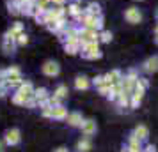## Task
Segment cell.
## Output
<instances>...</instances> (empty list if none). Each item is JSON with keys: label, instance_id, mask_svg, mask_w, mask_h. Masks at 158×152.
I'll return each instance as SVG.
<instances>
[{"label": "cell", "instance_id": "1", "mask_svg": "<svg viewBox=\"0 0 158 152\" xmlns=\"http://www.w3.org/2000/svg\"><path fill=\"white\" fill-rule=\"evenodd\" d=\"M82 55H84L85 58H98L101 53L98 51V44L96 43H87V44H84V51H82Z\"/></svg>", "mask_w": 158, "mask_h": 152}, {"label": "cell", "instance_id": "2", "mask_svg": "<svg viewBox=\"0 0 158 152\" xmlns=\"http://www.w3.org/2000/svg\"><path fill=\"white\" fill-rule=\"evenodd\" d=\"M124 18L128 20L130 23H139L140 20H142V14H140V11L137 7H130L126 13H124Z\"/></svg>", "mask_w": 158, "mask_h": 152}, {"label": "cell", "instance_id": "3", "mask_svg": "<svg viewBox=\"0 0 158 152\" xmlns=\"http://www.w3.org/2000/svg\"><path fill=\"white\" fill-rule=\"evenodd\" d=\"M43 72L46 74V76H57V74H59L57 62H52V60H48V62L43 65Z\"/></svg>", "mask_w": 158, "mask_h": 152}, {"label": "cell", "instance_id": "4", "mask_svg": "<svg viewBox=\"0 0 158 152\" xmlns=\"http://www.w3.org/2000/svg\"><path fill=\"white\" fill-rule=\"evenodd\" d=\"M20 142V131L18 129H9L6 133V143L7 145H16Z\"/></svg>", "mask_w": 158, "mask_h": 152}, {"label": "cell", "instance_id": "5", "mask_svg": "<svg viewBox=\"0 0 158 152\" xmlns=\"http://www.w3.org/2000/svg\"><path fill=\"white\" fill-rule=\"evenodd\" d=\"M82 131H84L85 136L94 134V133H96V122H93V120H85V122H82Z\"/></svg>", "mask_w": 158, "mask_h": 152}, {"label": "cell", "instance_id": "6", "mask_svg": "<svg viewBox=\"0 0 158 152\" xmlns=\"http://www.w3.org/2000/svg\"><path fill=\"white\" fill-rule=\"evenodd\" d=\"M144 69L148 72H156L158 71V57H151L146 60V64H144Z\"/></svg>", "mask_w": 158, "mask_h": 152}, {"label": "cell", "instance_id": "7", "mask_svg": "<svg viewBox=\"0 0 158 152\" xmlns=\"http://www.w3.org/2000/svg\"><path fill=\"white\" fill-rule=\"evenodd\" d=\"M52 117H53V119H64V117H66V108H64V106L52 108Z\"/></svg>", "mask_w": 158, "mask_h": 152}, {"label": "cell", "instance_id": "8", "mask_svg": "<svg viewBox=\"0 0 158 152\" xmlns=\"http://www.w3.org/2000/svg\"><path fill=\"white\" fill-rule=\"evenodd\" d=\"M68 122L71 126H82V115L80 113H71L69 119H68Z\"/></svg>", "mask_w": 158, "mask_h": 152}, {"label": "cell", "instance_id": "9", "mask_svg": "<svg viewBox=\"0 0 158 152\" xmlns=\"http://www.w3.org/2000/svg\"><path fill=\"white\" fill-rule=\"evenodd\" d=\"M75 87L78 88V90H85L87 87H89V81H87V78H77V81H75Z\"/></svg>", "mask_w": 158, "mask_h": 152}, {"label": "cell", "instance_id": "10", "mask_svg": "<svg viewBox=\"0 0 158 152\" xmlns=\"http://www.w3.org/2000/svg\"><path fill=\"white\" fill-rule=\"evenodd\" d=\"M15 39H6L4 41V51L6 53H13V50H15V43H13Z\"/></svg>", "mask_w": 158, "mask_h": 152}, {"label": "cell", "instance_id": "11", "mask_svg": "<svg viewBox=\"0 0 158 152\" xmlns=\"http://www.w3.org/2000/svg\"><path fill=\"white\" fill-rule=\"evenodd\" d=\"M89 149H91V142H89V140H80L78 142V150L87 152Z\"/></svg>", "mask_w": 158, "mask_h": 152}, {"label": "cell", "instance_id": "12", "mask_svg": "<svg viewBox=\"0 0 158 152\" xmlns=\"http://www.w3.org/2000/svg\"><path fill=\"white\" fill-rule=\"evenodd\" d=\"M87 14H89V16L100 14V6H96V4H91V6H89V11H87Z\"/></svg>", "mask_w": 158, "mask_h": 152}, {"label": "cell", "instance_id": "13", "mask_svg": "<svg viewBox=\"0 0 158 152\" xmlns=\"http://www.w3.org/2000/svg\"><path fill=\"white\" fill-rule=\"evenodd\" d=\"M135 134L139 138H146V136H148V129H146L144 126H139V127L135 129Z\"/></svg>", "mask_w": 158, "mask_h": 152}, {"label": "cell", "instance_id": "14", "mask_svg": "<svg viewBox=\"0 0 158 152\" xmlns=\"http://www.w3.org/2000/svg\"><path fill=\"white\" fill-rule=\"evenodd\" d=\"M66 92H68V88H66L64 85H60V87L57 88V92H55V94H57L59 99H62V97H66Z\"/></svg>", "mask_w": 158, "mask_h": 152}, {"label": "cell", "instance_id": "15", "mask_svg": "<svg viewBox=\"0 0 158 152\" xmlns=\"http://www.w3.org/2000/svg\"><path fill=\"white\" fill-rule=\"evenodd\" d=\"M69 13H71L73 16H80V9H78V6H77V4H73L71 7H69ZM80 18H82V16H80Z\"/></svg>", "mask_w": 158, "mask_h": 152}, {"label": "cell", "instance_id": "16", "mask_svg": "<svg viewBox=\"0 0 158 152\" xmlns=\"http://www.w3.org/2000/svg\"><path fill=\"white\" fill-rule=\"evenodd\" d=\"M36 97L39 99V101H43V99H46V90H44V88H41V90H37V92H36Z\"/></svg>", "mask_w": 158, "mask_h": 152}, {"label": "cell", "instance_id": "17", "mask_svg": "<svg viewBox=\"0 0 158 152\" xmlns=\"http://www.w3.org/2000/svg\"><path fill=\"white\" fill-rule=\"evenodd\" d=\"M9 32H11V34L16 37V34H18V32H22V25H20V23H16V25H15L11 30H9Z\"/></svg>", "mask_w": 158, "mask_h": 152}, {"label": "cell", "instance_id": "18", "mask_svg": "<svg viewBox=\"0 0 158 152\" xmlns=\"http://www.w3.org/2000/svg\"><path fill=\"white\" fill-rule=\"evenodd\" d=\"M27 41H29V39H27V36H25V34H20V36H18V39H16V43H18V44H27Z\"/></svg>", "mask_w": 158, "mask_h": 152}, {"label": "cell", "instance_id": "19", "mask_svg": "<svg viewBox=\"0 0 158 152\" xmlns=\"http://www.w3.org/2000/svg\"><path fill=\"white\" fill-rule=\"evenodd\" d=\"M110 39H112V34H110V32H103V34H101V41H103V43H108Z\"/></svg>", "mask_w": 158, "mask_h": 152}, {"label": "cell", "instance_id": "20", "mask_svg": "<svg viewBox=\"0 0 158 152\" xmlns=\"http://www.w3.org/2000/svg\"><path fill=\"white\" fill-rule=\"evenodd\" d=\"M57 152H68V150H66L64 147H62V149H59V150H57Z\"/></svg>", "mask_w": 158, "mask_h": 152}, {"label": "cell", "instance_id": "21", "mask_svg": "<svg viewBox=\"0 0 158 152\" xmlns=\"http://www.w3.org/2000/svg\"><path fill=\"white\" fill-rule=\"evenodd\" d=\"M0 152H2V142H0Z\"/></svg>", "mask_w": 158, "mask_h": 152}, {"label": "cell", "instance_id": "22", "mask_svg": "<svg viewBox=\"0 0 158 152\" xmlns=\"http://www.w3.org/2000/svg\"><path fill=\"white\" fill-rule=\"evenodd\" d=\"M156 43H158V34H156Z\"/></svg>", "mask_w": 158, "mask_h": 152}]
</instances>
